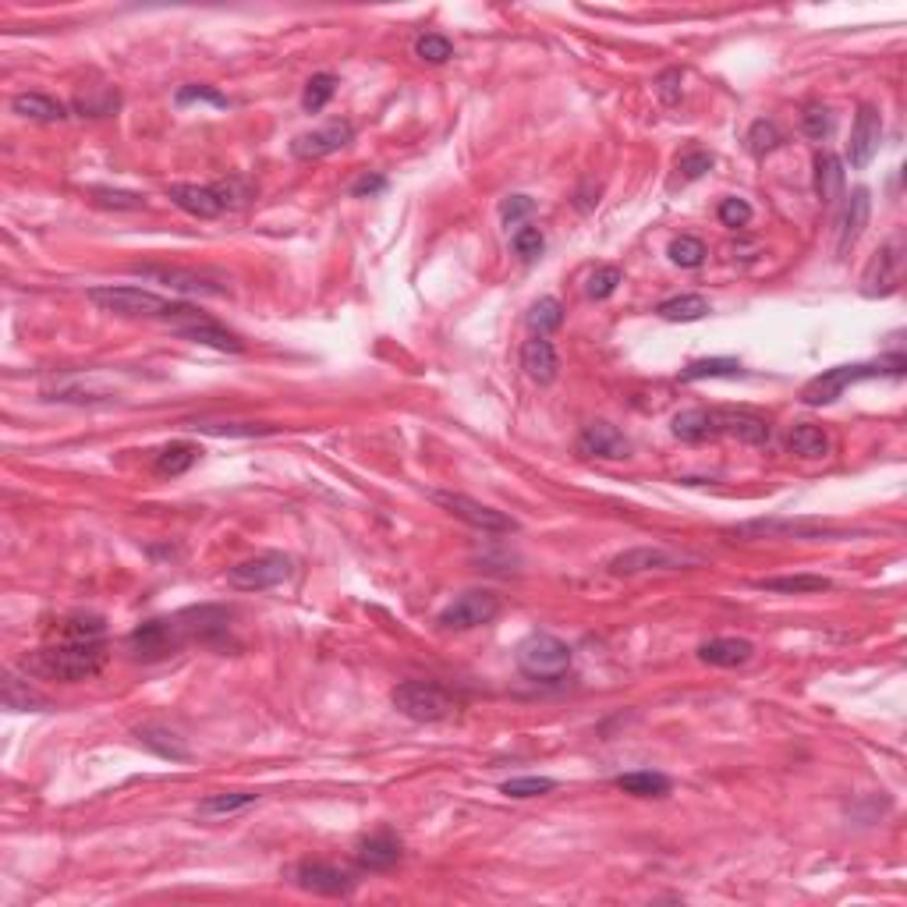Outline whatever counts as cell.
Listing matches in <instances>:
<instances>
[{"label":"cell","mask_w":907,"mask_h":907,"mask_svg":"<svg viewBox=\"0 0 907 907\" xmlns=\"http://www.w3.org/2000/svg\"><path fill=\"white\" fill-rule=\"evenodd\" d=\"M107 638H64L57 635L50 645H43L39 652H32V659H25V667L36 670L43 677H54L64 684H78L96 677L107 667Z\"/></svg>","instance_id":"1"},{"label":"cell","mask_w":907,"mask_h":907,"mask_svg":"<svg viewBox=\"0 0 907 907\" xmlns=\"http://www.w3.org/2000/svg\"><path fill=\"white\" fill-rule=\"evenodd\" d=\"M89 302L103 312H114V316H128V319H195L199 312L185 302H167L156 291L146 287H132V284H107V287H93L89 291Z\"/></svg>","instance_id":"2"},{"label":"cell","mask_w":907,"mask_h":907,"mask_svg":"<svg viewBox=\"0 0 907 907\" xmlns=\"http://www.w3.org/2000/svg\"><path fill=\"white\" fill-rule=\"evenodd\" d=\"M904 355H890L879 358V362H858V365H837V369H826L822 376H815L805 390H801V401L822 408V404L837 401L847 387L861 380H876V376H904Z\"/></svg>","instance_id":"3"},{"label":"cell","mask_w":907,"mask_h":907,"mask_svg":"<svg viewBox=\"0 0 907 907\" xmlns=\"http://www.w3.org/2000/svg\"><path fill=\"white\" fill-rule=\"evenodd\" d=\"M514 663L525 677L532 681H557L571 670L574 652L567 642H560L557 635H546V631H535L525 642L514 649Z\"/></svg>","instance_id":"4"},{"label":"cell","mask_w":907,"mask_h":907,"mask_svg":"<svg viewBox=\"0 0 907 907\" xmlns=\"http://www.w3.org/2000/svg\"><path fill=\"white\" fill-rule=\"evenodd\" d=\"M394 709L415 723H440L454 713V698L433 681H404L390 695Z\"/></svg>","instance_id":"5"},{"label":"cell","mask_w":907,"mask_h":907,"mask_svg":"<svg viewBox=\"0 0 907 907\" xmlns=\"http://www.w3.org/2000/svg\"><path fill=\"white\" fill-rule=\"evenodd\" d=\"M291 571H295V560L287 557V553L266 550L234 564L227 571V585L238 592H266V589H277L280 582H287Z\"/></svg>","instance_id":"6"},{"label":"cell","mask_w":907,"mask_h":907,"mask_svg":"<svg viewBox=\"0 0 907 907\" xmlns=\"http://www.w3.org/2000/svg\"><path fill=\"white\" fill-rule=\"evenodd\" d=\"M185 642H192L188 638V628H185V617H156V621H146L139 624V628L128 635V652H132L135 659H163V656H174V652L181 649Z\"/></svg>","instance_id":"7"},{"label":"cell","mask_w":907,"mask_h":907,"mask_svg":"<svg viewBox=\"0 0 907 907\" xmlns=\"http://www.w3.org/2000/svg\"><path fill=\"white\" fill-rule=\"evenodd\" d=\"M500 613V599L497 592L489 589H468L461 596H454L440 613V628L447 631H472L489 624Z\"/></svg>","instance_id":"8"},{"label":"cell","mask_w":907,"mask_h":907,"mask_svg":"<svg viewBox=\"0 0 907 907\" xmlns=\"http://www.w3.org/2000/svg\"><path fill=\"white\" fill-rule=\"evenodd\" d=\"M900 273H904V245L900 238L886 241L883 249L872 256V263L865 266L861 277V295L865 298H886L900 287Z\"/></svg>","instance_id":"9"},{"label":"cell","mask_w":907,"mask_h":907,"mask_svg":"<svg viewBox=\"0 0 907 907\" xmlns=\"http://www.w3.org/2000/svg\"><path fill=\"white\" fill-rule=\"evenodd\" d=\"M433 500L443 507V511H450L458 521H465V525L479 528V532H514V518H507L504 511H497V507L489 504H479V500L472 497H461V493H433Z\"/></svg>","instance_id":"10"},{"label":"cell","mask_w":907,"mask_h":907,"mask_svg":"<svg viewBox=\"0 0 907 907\" xmlns=\"http://www.w3.org/2000/svg\"><path fill=\"white\" fill-rule=\"evenodd\" d=\"M295 886L305 893H316V897H348L355 890V879H351V872H344L341 865H330V861H302L295 869Z\"/></svg>","instance_id":"11"},{"label":"cell","mask_w":907,"mask_h":907,"mask_svg":"<svg viewBox=\"0 0 907 907\" xmlns=\"http://www.w3.org/2000/svg\"><path fill=\"white\" fill-rule=\"evenodd\" d=\"M351 139H355V125L351 121H326L323 128H312V132L298 135L291 142V156L295 160H323V156L344 149Z\"/></svg>","instance_id":"12"},{"label":"cell","mask_w":907,"mask_h":907,"mask_svg":"<svg viewBox=\"0 0 907 907\" xmlns=\"http://www.w3.org/2000/svg\"><path fill=\"white\" fill-rule=\"evenodd\" d=\"M879 139H883V117L876 107H861L854 117L851 142H847V163L854 171H865L872 163V156L879 153Z\"/></svg>","instance_id":"13"},{"label":"cell","mask_w":907,"mask_h":907,"mask_svg":"<svg viewBox=\"0 0 907 907\" xmlns=\"http://www.w3.org/2000/svg\"><path fill=\"white\" fill-rule=\"evenodd\" d=\"M578 450L589 454V458H603V461H624L631 458V440L613 426V422H589L578 433Z\"/></svg>","instance_id":"14"},{"label":"cell","mask_w":907,"mask_h":907,"mask_svg":"<svg viewBox=\"0 0 907 907\" xmlns=\"http://www.w3.org/2000/svg\"><path fill=\"white\" fill-rule=\"evenodd\" d=\"M691 564V557H681L674 550H663V546H635V550H624L610 560L613 574H642V571H677V567Z\"/></svg>","instance_id":"15"},{"label":"cell","mask_w":907,"mask_h":907,"mask_svg":"<svg viewBox=\"0 0 907 907\" xmlns=\"http://www.w3.org/2000/svg\"><path fill=\"white\" fill-rule=\"evenodd\" d=\"M135 277H153L160 284L185 291V295H227V287L210 280V273L199 270H178V266H135Z\"/></svg>","instance_id":"16"},{"label":"cell","mask_w":907,"mask_h":907,"mask_svg":"<svg viewBox=\"0 0 907 907\" xmlns=\"http://www.w3.org/2000/svg\"><path fill=\"white\" fill-rule=\"evenodd\" d=\"M401 858H404V844L390 830H380L373 837L358 840L355 847V861L362 872H390Z\"/></svg>","instance_id":"17"},{"label":"cell","mask_w":907,"mask_h":907,"mask_svg":"<svg viewBox=\"0 0 907 907\" xmlns=\"http://www.w3.org/2000/svg\"><path fill=\"white\" fill-rule=\"evenodd\" d=\"M174 334H178L181 341L206 344V348L231 351V355H241V351H245V341H241L238 334H231V330H224V326L213 323V319H206V316H195V319H188V323L174 326Z\"/></svg>","instance_id":"18"},{"label":"cell","mask_w":907,"mask_h":907,"mask_svg":"<svg viewBox=\"0 0 907 907\" xmlns=\"http://www.w3.org/2000/svg\"><path fill=\"white\" fill-rule=\"evenodd\" d=\"M521 369H525V376L532 383L550 387L560 373V355H557V348H553V341H546V337L525 341V348H521Z\"/></svg>","instance_id":"19"},{"label":"cell","mask_w":907,"mask_h":907,"mask_svg":"<svg viewBox=\"0 0 907 907\" xmlns=\"http://www.w3.org/2000/svg\"><path fill=\"white\" fill-rule=\"evenodd\" d=\"M171 202L178 210H185L188 217H199V220H213L224 213V202H220L217 188L213 185H171Z\"/></svg>","instance_id":"20"},{"label":"cell","mask_w":907,"mask_h":907,"mask_svg":"<svg viewBox=\"0 0 907 907\" xmlns=\"http://www.w3.org/2000/svg\"><path fill=\"white\" fill-rule=\"evenodd\" d=\"M716 411H720V436H734V440L752 443V447H762L773 436L769 422L759 419V415H748V411H734V408H716Z\"/></svg>","instance_id":"21"},{"label":"cell","mask_w":907,"mask_h":907,"mask_svg":"<svg viewBox=\"0 0 907 907\" xmlns=\"http://www.w3.org/2000/svg\"><path fill=\"white\" fill-rule=\"evenodd\" d=\"M674 436L684 443H706L720 436V411L716 408H688L674 415Z\"/></svg>","instance_id":"22"},{"label":"cell","mask_w":907,"mask_h":907,"mask_svg":"<svg viewBox=\"0 0 907 907\" xmlns=\"http://www.w3.org/2000/svg\"><path fill=\"white\" fill-rule=\"evenodd\" d=\"M755 656V645L748 638H709L698 645V659L709 667H745Z\"/></svg>","instance_id":"23"},{"label":"cell","mask_w":907,"mask_h":907,"mask_svg":"<svg viewBox=\"0 0 907 907\" xmlns=\"http://www.w3.org/2000/svg\"><path fill=\"white\" fill-rule=\"evenodd\" d=\"M869 213H872V195L869 188H854L851 199H847V210H844V220H840V256H844L847 249H854V241L861 238V231H865V224H869Z\"/></svg>","instance_id":"24"},{"label":"cell","mask_w":907,"mask_h":907,"mask_svg":"<svg viewBox=\"0 0 907 907\" xmlns=\"http://www.w3.org/2000/svg\"><path fill=\"white\" fill-rule=\"evenodd\" d=\"M11 110L25 121H39V125H54V121H64L68 117V107L61 100L47 93H22L11 100Z\"/></svg>","instance_id":"25"},{"label":"cell","mask_w":907,"mask_h":907,"mask_svg":"<svg viewBox=\"0 0 907 907\" xmlns=\"http://www.w3.org/2000/svg\"><path fill=\"white\" fill-rule=\"evenodd\" d=\"M185 429L206 433V436H241V440L277 433V426H270V422H227V419H188Z\"/></svg>","instance_id":"26"},{"label":"cell","mask_w":907,"mask_h":907,"mask_svg":"<svg viewBox=\"0 0 907 907\" xmlns=\"http://www.w3.org/2000/svg\"><path fill=\"white\" fill-rule=\"evenodd\" d=\"M755 589L762 592H780V596H801V592H826L830 578L822 574H783V578H755Z\"/></svg>","instance_id":"27"},{"label":"cell","mask_w":907,"mask_h":907,"mask_svg":"<svg viewBox=\"0 0 907 907\" xmlns=\"http://www.w3.org/2000/svg\"><path fill=\"white\" fill-rule=\"evenodd\" d=\"M135 737H139V741L149 748V752L160 755V759H171V762H185L188 759L185 741H181V737L174 734V730H167V727H156V723H149V727L135 730Z\"/></svg>","instance_id":"28"},{"label":"cell","mask_w":907,"mask_h":907,"mask_svg":"<svg viewBox=\"0 0 907 907\" xmlns=\"http://www.w3.org/2000/svg\"><path fill=\"white\" fill-rule=\"evenodd\" d=\"M815 192H819V199L826 206L837 202V195L844 192V163H840V156L833 153L815 156Z\"/></svg>","instance_id":"29"},{"label":"cell","mask_w":907,"mask_h":907,"mask_svg":"<svg viewBox=\"0 0 907 907\" xmlns=\"http://www.w3.org/2000/svg\"><path fill=\"white\" fill-rule=\"evenodd\" d=\"M787 447H791V454H798V458H826V454H830V436H826V429L812 426V422H801V426H794L791 436H787Z\"/></svg>","instance_id":"30"},{"label":"cell","mask_w":907,"mask_h":907,"mask_svg":"<svg viewBox=\"0 0 907 907\" xmlns=\"http://www.w3.org/2000/svg\"><path fill=\"white\" fill-rule=\"evenodd\" d=\"M617 787L624 794H635V798H663V794H670V776L652 773V769H638V773L617 776Z\"/></svg>","instance_id":"31"},{"label":"cell","mask_w":907,"mask_h":907,"mask_svg":"<svg viewBox=\"0 0 907 907\" xmlns=\"http://www.w3.org/2000/svg\"><path fill=\"white\" fill-rule=\"evenodd\" d=\"M199 454H202V450L195 447V443H185V440L167 443V447L156 454V472H160V475H185L188 468L199 461Z\"/></svg>","instance_id":"32"},{"label":"cell","mask_w":907,"mask_h":907,"mask_svg":"<svg viewBox=\"0 0 907 907\" xmlns=\"http://www.w3.org/2000/svg\"><path fill=\"white\" fill-rule=\"evenodd\" d=\"M659 316L670 319V323H695V319H706L709 316V302L702 295H677L659 302Z\"/></svg>","instance_id":"33"},{"label":"cell","mask_w":907,"mask_h":907,"mask_svg":"<svg viewBox=\"0 0 907 907\" xmlns=\"http://www.w3.org/2000/svg\"><path fill=\"white\" fill-rule=\"evenodd\" d=\"M741 362L737 358H698V362L684 365L681 369V380L684 383H695V380H720V376H741Z\"/></svg>","instance_id":"34"},{"label":"cell","mask_w":907,"mask_h":907,"mask_svg":"<svg viewBox=\"0 0 907 907\" xmlns=\"http://www.w3.org/2000/svg\"><path fill=\"white\" fill-rule=\"evenodd\" d=\"M259 801V794L249 791H231V794H210L206 801H199V815L202 819H220V815H234L245 812Z\"/></svg>","instance_id":"35"},{"label":"cell","mask_w":907,"mask_h":907,"mask_svg":"<svg viewBox=\"0 0 907 907\" xmlns=\"http://www.w3.org/2000/svg\"><path fill=\"white\" fill-rule=\"evenodd\" d=\"M667 256H670V263L681 266V270H695V266L706 263L709 252H706V241L702 238H695V234H681V238L670 241Z\"/></svg>","instance_id":"36"},{"label":"cell","mask_w":907,"mask_h":907,"mask_svg":"<svg viewBox=\"0 0 907 907\" xmlns=\"http://www.w3.org/2000/svg\"><path fill=\"white\" fill-rule=\"evenodd\" d=\"M564 323V305L557 298H539V302L528 309V326L535 330V337H546L553 330H560Z\"/></svg>","instance_id":"37"},{"label":"cell","mask_w":907,"mask_h":907,"mask_svg":"<svg viewBox=\"0 0 907 907\" xmlns=\"http://www.w3.org/2000/svg\"><path fill=\"white\" fill-rule=\"evenodd\" d=\"M334 93H337V78L330 75V71H319V75H312L309 82H305L302 107L309 110V114H319L326 103L334 100Z\"/></svg>","instance_id":"38"},{"label":"cell","mask_w":907,"mask_h":907,"mask_svg":"<svg viewBox=\"0 0 907 907\" xmlns=\"http://www.w3.org/2000/svg\"><path fill=\"white\" fill-rule=\"evenodd\" d=\"M4 706L18 709V713H29V709H47V698L36 695L29 684H22L18 677H8L4 681Z\"/></svg>","instance_id":"39"},{"label":"cell","mask_w":907,"mask_h":907,"mask_svg":"<svg viewBox=\"0 0 907 907\" xmlns=\"http://www.w3.org/2000/svg\"><path fill=\"white\" fill-rule=\"evenodd\" d=\"M621 284H624L621 266H599V270H592L589 284H585V295H589L592 302H606Z\"/></svg>","instance_id":"40"},{"label":"cell","mask_w":907,"mask_h":907,"mask_svg":"<svg viewBox=\"0 0 907 907\" xmlns=\"http://www.w3.org/2000/svg\"><path fill=\"white\" fill-rule=\"evenodd\" d=\"M93 202L103 210H146V195L139 192H121V188H93Z\"/></svg>","instance_id":"41"},{"label":"cell","mask_w":907,"mask_h":907,"mask_svg":"<svg viewBox=\"0 0 907 907\" xmlns=\"http://www.w3.org/2000/svg\"><path fill=\"white\" fill-rule=\"evenodd\" d=\"M415 57H422L426 64H447L454 57V43L440 32H426L415 39Z\"/></svg>","instance_id":"42"},{"label":"cell","mask_w":907,"mask_h":907,"mask_svg":"<svg viewBox=\"0 0 907 907\" xmlns=\"http://www.w3.org/2000/svg\"><path fill=\"white\" fill-rule=\"evenodd\" d=\"M553 787H557V780H550V776H514L500 791L507 798H539V794H550Z\"/></svg>","instance_id":"43"},{"label":"cell","mask_w":907,"mask_h":907,"mask_svg":"<svg viewBox=\"0 0 907 907\" xmlns=\"http://www.w3.org/2000/svg\"><path fill=\"white\" fill-rule=\"evenodd\" d=\"M783 142L780 128L773 125V121H766V117H759L752 128H748V149H752V156H766L773 153L776 146Z\"/></svg>","instance_id":"44"},{"label":"cell","mask_w":907,"mask_h":907,"mask_svg":"<svg viewBox=\"0 0 907 907\" xmlns=\"http://www.w3.org/2000/svg\"><path fill=\"white\" fill-rule=\"evenodd\" d=\"M511 245H514V252H518L521 259H535V256H543L546 238H543L539 227H518L514 238H511Z\"/></svg>","instance_id":"45"},{"label":"cell","mask_w":907,"mask_h":907,"mask_svg":"<svg viewBox=\"0 0 907 907\" xmlns=\"http://www.w3.org/2000/svg\"><path fill=\"white\" fill-rule=\"evenodd\" d=\"M174 100H178V107H188V103H210V107H220V110L231 107V100L210 86H181Z\"/></svg>","instance_id":"46"},{"label":"cell","mask_w":907,"mask_h":907,"mask_svg":"<svg viewBox=\"0 0 907 907\" xmlns=\"http://www.w3.org/2000/svg\"><path fill=\"white\" fill-rule=\"evenodd\" d=\"M117 93H110V89H103L100 96H78L75 100V110L82 117H107V114H114L117 110Z\"/></svg>","instance_id":"47"},{"label":"cell","mask_w":907,"mask_h":907,"mask_svg":"<svg viewBox=\"0 0 907 907\" xmlns=\"http://www.w3.org/2000/svg\"><path fill=\"white\" fill-rule=\"evenodd\" d=\"M801 128H805L808 139L822 142L833 132V114L826 107H808L805 114H801Z\"/></svg>","instance_id":"48"},{"label":"cell","mask_w":907,"mask_h":907,"mask_svg":"<svg viewBox=\"0 0 907 907\" xmlns=\"http://www.w3.org/2000/svg\"><path fill=\"white\" fill-rule=\"evenodd\" d=\"M716 217H720L723 227H745L748 220H752V206H748L745 199H737V195H727V199L720 202Z\"/></svg>","instance_id":"49"},{"label":"cell","mask_w":907,"mask_h":907,"mask_svg":"<svg viewBox=\"0 0 907 907\" xmlns=\"http://www.w3.org/2000/svg\"><path fill=\"white\" fill-rule=\"evenodd\" d=\"M713 167V153H706V149H695V153H684L681 160H677V171H681L684 181H695L702 178V174Z\"/></svg>","instance_id":"50"},{"label":"cell","mask_w":907,"mask_h":907,"mask_svg":"<svg viewBox=\"0 0 907 907\" xmlns=\"http://www.w3.org/2000/svg\"><path fill=\"white\" fill-rule=\"evenodd\" d=\"M681 82H684V71L681 68H667L663 75L656 78V96L667 107H674L677 100H681Z\"/></svg>","instance_id":"51"},{"label":"cell","mask_w":907,"mask_h":907,"mask_svg":"<svg viewBox=\"0 0 907 907\" xmlns=\"http://www.w3.org/2000/svg\"><path fill=\"white\" fill-rule=\"evenodd\" d=\"M535 213V199H528V195H511V199L500 202V220L504 224H518V220L532 217Z\"/></svg>","instance_id":"52"},{"label":"cell","mask_w":907,"mask_h":907,"mask_svg":"<svg viewBox=\"0 0 907 907\" xmlns=\"http://www.w3.org/2000/svg\"><path fill=\"white\" fill-rule=\"evenodd\" d=\"M217 195H220V202H224V210H234V206H241V202L249 199V185L241 178H227V181H217Z\"/></svg>","instance_id":"53"},{"label":"cell","mask_w":907,"mask_h":907,"mask_svg":"<svg viewBox=\"0 0 907 907\" xmlns=\"http://www.w3.org/2000/svg\"><path fill=\"white\" fill-rule=\"evenodd\" d=\"M380 192H387V178H383V174H362V178L351 185V195H355V199H373V195H380Z\"/></svg>","instance_id":"54"}]
</instances>
